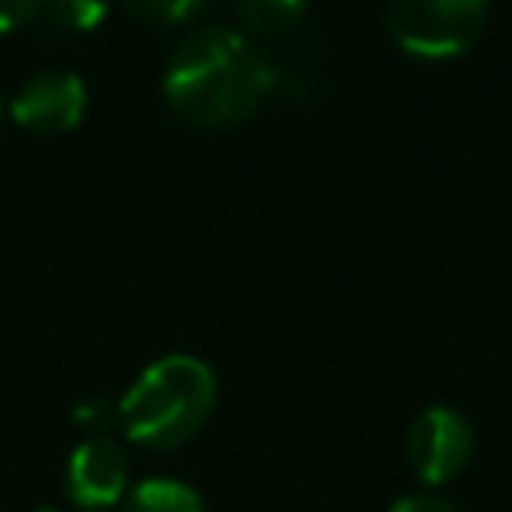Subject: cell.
I'll return each mask as SVG.
<instances>
[{"label":"cell","instance_id":"obj_1","mask_svg":"<svg viewBox=\"0 0 512 512\" xmlns=\"http://www.w3.org/2000/svg\"><path fill=\"white\" fill-rule=\"evenodd\" d=\"M280 84V68L252 36H244V28L204 24L168 56L160 92L180 120L196 128H228L252 116Z\"/></svg>","mask_w":512,"mask_h":512},{"label":"cell","instance_id":"obj_2","mask_svg":"<svg viewBox=\"0 0 512 512\" xmlns=\"http://www.w3.org/2000/svg\"><path fill=\"white\" fill-rule=\"evenodd\" d=\"M212 408H216V372L192 352H172L152 360L132 380L116 416L128 440L168 452L192 440L208 424Z\"/></svg>","mask_w":512,"mask_h":512},{"label":"cell","instance_id":"obj_3","mask_svg":"<svg viewBox=\"0 0 512 512\" xmlns=\"http://www.w3.org/2000/svg\"><path fill=\"white\" fill-rule=\"evenodd\" d=\"M488 20L484 0H392L384 24L392 40L416 56H452L468 48Z\"/></svg>","mask_w":512,"mask_h":512},{"label":"cell","instance_id":"obj_4","mask_svg":"<svg viewBox=\"0 0 512 512\" xmlns=\"http://www.w3.org/2000/svg\"><path fill=\"white\" fill-rule=\"evenodd\" d=\"M84 108H88V88L68 68H44V72L28 76L12 92V116H16V124L28 128V132H36V136L72 132L84 120Z\"/></svg>","mask_w":512,"mask_h":512},{"label":"cell","instance_id":"obj_5","mask_svg":"<svg viewBox=\"0 0 512 512\" xmlns=\"http://www.w3.org/2000/svg\"><path fill=\"white\" fill-rule=\"evenodd\" d=\"M404 448H408V464L416 468V476L428 484H440L456 476L464 460L472 456V424L456 408L432 404L408 424Z\"/></svg>","mask_w":512,"mask_h":512},{"label":"cell","instance_id":"obj_6","mask_svg":"<svg viewBox=\"0 0 512 512\" xmlns=\"http://www.w3.org/2000/svg\"><path fill=\"white\" fill-rule=\"evenodd\" d=\"M64 488L76 508H108L128 492V452L108 436H88L68 452Z\"/></svg>","mask_w":512,"mask_h":512},{"label":"cell","instance_id":"obj_7","mask_svg":"<svg viewBox=\"0 0 512 512\" xmlns=\"http://www.w3.org/2000/svg\"><path fill=\"white\" fill-rule=\"evenodd\" d=\"M120 512H204V500L196 488H188L184 480L172 476H152L140 480L124 500Z\"/></svg>","mask_w":512,"mask_h":512},{"label":"cell","instance_id":"obj_8","mask_svg":"<svg viewBox=\"0 0 512 512\" xmlns=\"http://www.w3.org/2000/svg\"><path fill=\"white\" fill-rule=\"evenodd\" d=\"M304 4L300 0H240L236 16L244 24V32H260V36H284L304 20Z\"/></svg>","mask_w":512,"mask_h":512},{"label":"cell","instance_id":"obj_9","mask_svg":"<svg viewBox=\"0 0 512 512\" xmlns=\"http://www.w3.org/2000/svg\"><path fill=\"white\" fill-rule=\"evenodd\" d=\"M40 16L64 24L68 32H84V28H92V24L104 16V4H76V0H64V4H48V8H40Z\"/></svg>","mask_w":512,"mask_h":512},{"label":"cell","instance_id":"obj_10","mask_svg":"<svg viewBox=\"0 0 512 512\" xmlns=\"http://www.w3.org/2000/svg\"><path fill=\"white\" fill-rule=\"evenodd\" d=\"M204 12H208V4H192V0H184V4H132L136 20H148V24H160V28L180 24V20H196Z\"/></svg>","mask_w":512,"mask_h":512},{"label":"cell","instance_id":"obj_11","mask_svg":"<svg viewBox=\"0 0 512 512\" xmlns=\"http://www.w3.org/2000/svg\"><path fill=\"white\" fill-rule=\"evenodd\" d=\"M36 16H40V4H32V0H0V36L16 32L20 24H28Z\"/></svg>","mask_w":512,"mask_h":512},{"label":"cell","instance_id":"obj_12","mask_svg":"<svg viewBox=\"0 0 512 512\" xmlns=\"http://www.w3.org/2000/svg\"><path fill=\"white\" fill-rule=\"evenodd\" d=\"M388 512H456L448 500L440 496H424V492H412V496H400Z\"/></svg>","mask_w":512,"mask_h":512},{"label":"cell","instance_id":"obj_13","mask_svg":"<svg viewBox=\"0 0 512 512\" xmlns=\"http://www.w3.org/2000/svg\"><path fill=\"white\" fill-rule=\"evenodd\" d=\"M36 512H56V508H36Z\"/></svg>","mask_w":512,"mask_h":512}]
</instances>
